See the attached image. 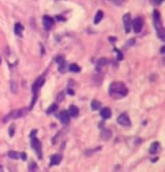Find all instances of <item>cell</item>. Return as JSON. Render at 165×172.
<instances>
[{
	"instance_id": "2",
	"label": "cell",
	"mask_w": 165,
	"mask_h": 172,
	"mask_svg": "<svg viewBox=\"0 0 165 172\" xmlns=\"http://www.w3.org/2000/svg\"><path fill=\"white\" fill-rule=\"evenodd\" d=\"M45 82V79L44 77H39L36 81L34 83L33 85V100H32V103L30 105V109H32L34 106L35 103L37 101V97H38V93L39 91V90L41 89V88L43 86L44 83Z\"/></svg>"
},
{
	"instance_id": "25",
	"label": "cell",
	"mask_w": 165,
	"mask_h": 172,
	"mask_svg": "<svg viewBox=\"0 0 165 172\" xmlns=\"http://www.w3.org/2000/svg\"><path fill=\"white\" fill-rule=\"evenodd\" d=\"M108 61L105 58L100 59L98 61V65L99 66H104V65H108Z\"/></svg>"
},
{
	"instance_id": "22",
	"label": "cell",
	"mask_w": 165,
	"mask_h": 172,
	"mask_svg": "<svg viewBox=\"0 0 165 172\" xmlns=\"http://www.w3.org/2000/svg\"><path fill=\"white\" fill-rule=\"evenodd\" d=\"M8 155L10 159H18L19 157V154L14 151H10Z\"/></svg>"
},
{
	"instance_id": "20",
	"label": "cell",
	"mask_w": 165,
	"mask_h": 172,
	"mask_svg": "<svg viewBox=\"0 0 165 172\" xmlns=\"http://www.w3.org/2000/svg\"><path fill=\"white\" fill-rule=\"evenodd\" d=\"M58 106L57 104L53 103L49 108H48V109L46 111V114L48 115L51 114L52 113L55 112V111L58 110Z\"/></svg>"
},
{
	"instance_id": "31",
	"label": "cell",
	"mask_w": 165,
	"mask_h": 172,
	"mask_svg": "<svg viewBox=\"0 0 165 172\" xmlns=\"http://www.w3.org/2000/svg\"><path fill=\"white\" fill-rule=\"evenodd\" d=\"M19 157L21 158L23 161H26L27 159V155L25 153H21V154H19Z\"/></svg>"
},
{
	"instance_id": "28",
	"label": "cell",
	"mask_w": 165,
	"mask_h": 172,
	"mask_svg": "<svg viewBox=\"0 0 165 172\" xmlns=\"http://www.w3.org/2000/svg\"><path fill=\"white\" fill-rule=\"evenodd\" d=\"M65 98V94H64L63 92H60L58 95L57 97H56V99H57V101L58 102H61Z\"/></svg>"
},
{
	"instance_id": "9",
	"label": "cell",
	"mask_w": 165,
	"mask_h": 172,
	"mask_svg": "<svg viewBox=\"0 0 165 172\" xmlns=\"http://www.w3.org/2000/svg\"><path fill=\"white\" fill-rule=\"evenodd\" d=\"M43 23L44 27L46 30H50L54 25V21L53 18L48 15H45L43 17Z\"/></svg>"
},
{
	"instance_id": "7",
	"label": "cell",
	"mask_w": 165,
	"mask_h": 172,
	"mask_svg": "<svg viewBox=\"0 0 165 172\" xmlns=\"http://www.w3.org/2000/svg\"><path fill=\"white\" fill-rule=\"evenodd\" d=\"M132 27L135 33L141 32L143 27V21L141 18H136L132 22Z\"/></svg>"
},
{
	"instance_id": "3",
	"label": "cell",
	"mask_w": 165,
	"mask_h": 172,
	"mask_svg": "<svg viewBox=\"0 0 165 172\" xmlns=\"http://www.w3.org/2000/svg\"><path fill=\"white\" fill-rule=\"evenodd\" d=\"M153 15H154V25H155V29L157 30V33H158V37L161 39H162L163 41H164V37H165L164 29H163V27L162 26L161 22L160 13H159V11L158 10H154Z\"/></svg>"
},
{
	"instance_id": "14",
	"label": "cell",
	"mask_w": 165,
	"mask_h": 172,
	"mask_svg": "<svg viewBox=\"0 0 165 172\" xmlns=\"http://www.w3.org/2000/svg\"><path fill=\"white\" fill-rule=\"evenodd\" d=\"M100 115L103 119H108L111 117L112 116V111L110 108L104 107L101 110Z\"/></svg>"
},
{
	"instance_id": "5",
	"label": "cell",
	"mask_w": 165,
	"mask_h": 172,
	"mask_svg": "<svg viewBox=\"0 0 165 172\" xmlns=\"http://www.w3.org/2000/svg\"><path fill=\"white\" fill-rule=\"evenodd\" d=\"M31 147L33 148L35 151L36 154H37L38 157L39 159H42V149H41V143L39 141V140L35 136L31 137Z\"/></svg>"
},
{
	"instance_id": "19",
	"label": "cell",
	"mask_w": 165,
	"mask_h": 172,
	"mask_svg": "<svg viewBox=\"0 0 165 172\" xmlns=\"http://www.w3.org/2000/svg\"><path fill=\"white\" fill-rule=\"evenodd\" d=\"M103 18V13L102 12V10H98L95 16L94 23L98 24L99 23H100V21H101Z\"/></svg>"
},
{
	"instance_id": "21",
	"label": "cell",
	"mask_w": 165,
	"mask_h": 172,
	"mask_svg": "<svg viewBox=\"0 0 165 172\" xmlns=\"http://www.w3.org/2000/svg\"><path fill=\"white\" fill-rule=\"evenodd\" d=\"M69 70L74 73H79L81 71V68L76 64H72L69 66Z\"/></svg>"
},
{
	"instance_id": "8",
	"label": "cell",
	"mask_w": 165,
	"mask_h": 172,
	"mask_svg": "<svg viewBox=\"0 0 165 172\" xmlns=\"http://www.w3.org/2000/svg\"><path fill=\"white\" fill-rule=\"evenodd\" d=\"M123 21L124 27V30L126 31V33H129L131 30L132 28V18L131 16L129 13L124 14L123 17Z\"/></svg>"
},
{
	"instance_id": "17",
	"label": "cell",
	"mask_w": 165,
	"mask_h": 172,
	"mask_svg": "<svg viewBox=\"0 0 165 172\" xmlns=\"http://www.w3.org/2000/svg\"><path fill=\"white\" fill-rule=\"evenodd\" d=\"M24 30V27L20 23H16L14 25V33L19 37L23 36V32Z\"/></svg>"
},
{
	"instance_id": "11",
	"label": "cell",
	"mask_w": 165,
	"mask_h": 172,
	"mask_svg": "<svg viewBox=\"0 0 165 172\" xmlns=\"http://www.w3.org/2000/svg\"><path fill=\"white\" fill-rule=\"evenodd\" d=\"M56 63H58L59 65L58 70L61 73L65 72L66 69H67V65H66L65 60L63 58V57L58 56L56 58Z\"/></svg>"
},
{
	"instance_id": "36",
	"label": "cell",
	"mask_w": 165,
	"mask_h": 172,
	"mask_svg": "<svg viewBox=\"0 0 165 172\" xmlns=\"http://www.w3.org/2000/svg\"><path fill=\"white\" fill-rule=\"evenodd\" d=\"M164 47H163L162 48V49H161V52H162V53H164Z\"/></svg>"
},
{
	"instance_id": "18",
	"label": "cell",
	"mask_w": 165,
	"mask_h": 172,
	"mask_svg": "<svg viewBox=\"0 0 165 172\" xmlns=\"http://www.w3.org/2000/svg\"><path fill=\"white\" fill-rule=\"evenodd\" d=\"M90 106L92 111H97L101 109V103L98 101L97 100H93V101H92L91 102Z\"/></svg>"
},
{
	"instance_id": "23",
	"label": "cell",
	"mask_w": 165,
	"mask_h": 172,
	"mask_svg": "<svg viewBox=\"0 0 165 172\" xmlns=\"http://www.w3.org/2000/svg\"><path fill=\"white\" fill-rule=\"evenodd\" d=\"M15 130H16V126L14 124H12V125L9 128V134L10 137H13L15 134Z\"/></svg>"
},
{
	"instance_id": "24",
	"label": "cell",
	"mask_w": 165,
	"mask_h": 172,
	"mask_svg": "<svg viewBox=\"0 0 165 172\" xmlns=\"http://www.w3.org/2000/svg\"><path fill=\"white\" fill-rule=\"evenodd\" d=\"M100 149H101V147H98V148H94V149L87 150L84 154H85L86 155H91L93 154H94L95 152H96V151L100 150Z\"/></svg>"
},
{
	"instance_id": "16",
	"label": "cell",
	"mask_w": 165,
	"mask_h": 172,
	"mask_svg": "<svg viewBox=\"0 0 165 172\" xmlns=\"http://www.w3.org/2000/svg\"><path fill=\"white\" fill-rule=\"evenodd\" d=\"M160 149V145L158 142H153L149 148V152L151 154H155L158 152Z\"/></svg>"
},
{
	"instance_id": "15",
	"label": "cell",
	"mask_w": 165,
	"mask_h": 172,
	"mask_svg": "<svg viewBox=\"0 0 165 172\" xmlns=\"http://www.w3.org/2000/svg\"><path fill=\"white\" fill-rule=\"evenodd\" d=\"M79 113V109L74 105H70L68 109V114L71 116V117L75 118L77 117Z\"/></svg>"
},
{
	"instance_id": "6",
	"label": "cell",
	"mask_w": 165,
	"mask_h": 172,
	"mask_svg": "<svg viewBox=\"0 0 165 172\" xmlns=\"http://www.w3.org/2000/svg\"><path fill=\"white\" fill-rule=\"evenodd\" d=\"M117 122L123 126H129L131 125V121L129 116L126 113H123L117 118Z\"/></svg>"
},
{
	"instance_id": "13",
	"label": "cell",
	"mask_w": 165,
	"mask_h": 172,
	"mask_svg": "<svg viewBox=\"0 0 165 172\" xmlns=\"http://www.w3.org/2000/svg\"><path fill=\"white\" fill-rule=\"evenodd\" d=\"M112 132L109 129H103L100 133V138L103 141H108L112 138Z\"/></svg>"
},
{
	"instance_id": "30",
	"label": "cell",
	"mask_w": 165,
	"mask_h": 172,
	"mask_svg": "<svg viewBox=\"0 0 165 172\" xmlns=\"http://www.w3.org/2000/svg\"><path fill=\"white\" fill-rule=\"evenodd\" d=\"M112 1H113L115 5H117L118 6H120L122 5V3H123L124 0H112Z\"/></svg>"
},
{
	"instance_id": "26",
	"label": "cell",
	"mask_w": 165,
	"mask_h": 172,
	"mask_svg": "<svg viewBox=\"0 0 165 172\" xmlns=\"http://www.w3.org/2000/svg\"><path fill=\"white\" fill-rule=\"evenodd\" d=\"M29 171H35L36 169H37V164L34 162H31L29 165Z\"/></svg>"
},
{
	"instance_id": "4",
	"label": "cell",
	"mask_w": 165,
	"mask_h": 172,
	"mask_svg": "<svg viewBox=\"0 0 165 172\" xmlns=\"http://www.w3.org/2000/svg\"><path fill=\"white\" fill-rule=\"evenodd\" d=\"M28 109H21L19 110H16L12 111V112L9 113L7 116L3 118V121L4 123L9 122L11 119H16L19 117H23L24 115H25L28 112Z\"/></svg>"
},
{
	"instance_id": "12",
	"label": "cell",
	"mask_w": 165,
	"mask_h": 172,
	"mask_svg": "<svg viewBox=\"0 0 165 172\" xmlns=\"http://www.w3.org/2000/svg\"><path fill=\"white\" fill-rule=\"evenodd\" d=\"M59 119L61 123L64 124V125H68L70 121L69 114H68L66 110H63L59 114Z\"/></svg>"
},
{
	"instance_id": "33",
	"label": "cell",
	"mask_w": 165,
	"mask_h": 172,
	"mask_svg": "<svg viewBox=\"0 0 165 172\" xmlns=\"http://www.w3.org/2000/svg\"><path fill=\"white\" fill-rule=\"evenodd\" d=\"M36 133H37V130H34L32 131L31 132H30V137H33V136H35V135L36 134Z\"/></svg>"
},
{
	"instance_id": "10",
	"label": "cell",
	"mask_w": 165,
	"mask_h": 172,
	"mask_svg": "<svg viewBox=\"0 0 165 172\" xmlns=\"http://www.w3.org/2000/svg\"><path fill=\"white\" fill-rule=\"evenodd\" d=\"M63 159V155L61 154H54L52 155L50 159V166H57L61 163Z\"/></svg>"
},
{
	"instance_id": "1",
	"label": "cell",
	"mask_w": 165,
	"mask_h": 172,
	"mask_svg": "<svg viewBox=\"0 0 165 172\" xmlns=\"http://www.w3.org/2000/svg\"><path fill=\"white\" fill-rule=\"evenodd\" d=\"M128 93V88L122 82H112L109 86L110 95L114 99L123 98Z\"/></svg>"
},
{
	"instance_id": "29",
	"label": "cell",
	"mask_w": 165,
	"mask_h": 172,
	"mask_svg": "<svg viewBox=\"0 0 165 172\" xmlns=\"http://www.w3.org/2000/svg\"><path fill=\"white\" fill-rule=\"evenodd\" d=\"M114 50L117 52V54H118V55H117V59H118V60H119V61H121V60H122L123 58V55L121 53V52L119 50H118V49H115Z\"/></svg>"
},
{
	"instance_id": "35",
	"label": "cell",
	"mask_w": 165,
	"mask_h": 172,
	"mask_svg": "<svg viewBox=\"0 0 165 172\" xmlns=\"http://www.w3.org/2000/svg\"><path fill=\"white\" fill-rule=\"evenodd\" d=\"M2 171H3V168H2V166L1 165H0V172H2Z\"/></svg>"
},
{
	"instance_id": "32",
	"label": "cell",
	"mask_w": 165,
	"mask_h": 172,
	"mask_svg": "<svg viewBox=\"0 0 165 172\" xmlns=\"http://www.w3.org/2000/svg\"><path fill=\"white\" fill-rule=\"evenodd\" d=\"M67 93H68V94H69L70 95H74V91L71 89H68L67 90Z\"/></svg>"
},
{
	"instance_id": "27",
	"label": "cell",
	"mask_w": 165,
	"mask_h": 172,
	"mask_svg": "<svg viewBox=\"0 0 165 172\" xmlns=\"http://www.w3.org/2000/svg\"><path fill=\"white\" fill-rule=\"evenodd\" d=\"M10 87H11V90H12V91H13V92H14V93L16 92L17 90H18V85H17L16 83L12 82Z\"/></svg>"
},
{
	"instance_id": "34",
	"label": "cell",
	"mask_w": 165,
	"mask_h": 172,
	"mask_svg": "<svg viewBox=\"0 0 165 172\" xmlns=\"http://www.w3.org/2000/svg\"><path fill=\"white\" fill-rule=\"evenodd\" d=\"M163 1H164V0H155V1L156 3H162Z\"/></svg>"
}]
</instances>
